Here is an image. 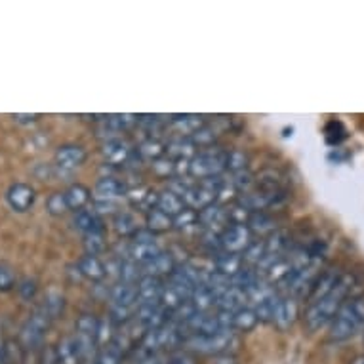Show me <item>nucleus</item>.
<instances>
[{
	"mask_svg": "<svg viewBox=\"0 0 364 364\" xmlns=\"http://www.w3.org/2000/svg\"><path fill=\"white\" fill-rule=\"evenodd\" d=\"M265 257V242L263 240H254L250 246H248V250L242 254V262L245 265H259L262 259Z\"/></svg>",
	"mask_w": 364,
	"mask_h": 364,
	"instance_id": "40",
	"label": "nucleus"
},
{
	"mask_svg": "<svg viewBox=\"0 0 364 364\" xmlns=\"http://www.w3.org/2000/svg\"><path fill=\"white\" fill-rule=\"evenodd\" d=\"M105 233H90L84 235V250L88 256H100L105 250Z\"/></svg>",
	"mask_w": 364,
	"mask_h": 364,
	"instance_id": "38",
	"label": "nucleus"
},
{
	"mask_svg": "<svg viewBox=\"0 0 364 364\" xmlns=\"http://www.w3.org/2000/svg\"><path fill=\"white\" fill-rule=\"evenodd\" d=\"M166 364H195V360L183 353V355H173V357H170L166 360Z\"/></svg>",
	"mask_w": 364,
	"mask_h": 364,
	"instance_id": "47",
	"label": "nucleus"
},
{
	"mask_svg": "<svg viewBox=\"0 0 364 364\" xmlns=\"http://www.w3.org/2000/svg\"><path fill=\"white\" fill-rule=\"evenodd\" d=\"M151 168L159 178H176V161L168 159V156H162L159 161L151 162Z\"/></svg>",
	"mask_w": 364,
	"mask_h": 364,
	"instance_id": "42",
	"label": "nucleus"
},
{
	"mask_svg": "<svg viewBox=\"0 0 364 364\" xmlns=\"http://www.w3.org/2000/svg\"><path fill=\"white\" fill-rule=\"evenodd\" d=\"M239 343L237 332L229 330V332H218V334L210 336H189L181 347H186L187 351L191 353H200V355L225 357V355H233Z\"/></svg>",
	"mask_w": 364,
	"mask_h": 364,
	"instance_id": "3",
	"label": "nucleus"
},
{
	"mask_svg": "<svg viewBox=\"0 0 364 364\" xmlns=\"http://www.w3.org/2000/svg\"><path fill=\"white\" fill-rule=\"evenodd\" d=\"M246 299V292L239 290V288H227L225 292H221L218 298H215V305L220 307V311H229V313H235V311H239L245 307Z\"/></svg>",
	"mask_w": 364,
	"mask_h": 364,
	"instance_id": "22",
	"label": "nucleus"
},
{
	"mask_svg": "<svg viewBox=\"0 0 364 364\" xmlns=\"http://www.w3.org/2000/svg\"><path fill=\"white\" fill-rule=\"evenodd\" d=\"M12 119L16 120V122H19V124H33V122H36V120L41 119V114H21V113H16L12 114Z\"/></svg>",
	"mask_w": 364,
	"mask_h": 364,
	"instance_id": "46",
	"label": "nucleus"
},
{
	"mask_svg": "<svg viewBox=\"0 0 364 364\" xmlns=\"http://www.w3.org/2000/svg\"><path fill=\"white\" fill-rule=\"evenodd\" d=\"M6 360V341L2 338V332H0V364H4Z\"/></svg>",
	"mask_w": 364,
	"mask_h": 364,
	"instance_id": "48",
	"label": "nucleus"
},
{
	"mask_svg": "<svg viewBox=\"0 0 364 364\" xmlns=\"http://www.w3.org/2000/svg\"><path fill=\"white\" fill-rule=\"evenodd\" d=\"M119 279H120V282L138 284V281L141 279V267H139L138 263H134L132 259H128V257H126L124 262H120Z\"/></svg>",
	"mask_w": 364,
	"mask_h": 364,
	"instance_id": "37",
	"label": "nucleus"
},
{
	"mask_svg": "<svg viewBox=\"0 0 364 364\" xmlns=\"http://www.w3.org/2000/svg\"><path fill=\"white\" fill-rule=\"evenodd\" d=\"M94 193H96L97 200H114V198L126 195V186L113 176H105L97 181Z\"/></svg>",
	"mask_w": 364,
	"mask_h": 364,
	"instance_id": "18",
	"label": "nucleus"
},
{
	"mask_svg": "<svg viewBox=\"0 0 364 364\" xmlns=\"http://www.w3.org/2000/svg\"><path fill=\"white\" fill-rule=\"evenodd\" d=\"M364 328V294L351 296L346 299V304L341 305L338 315L328 326L330 341L341 343L349 341L351 338Z\"/></svg>",
	"mask_w": 364,
	"mask_h": 364,
	"instance_id": "2",
	"label": "nucleus"
},
{
	"mask_svg": "<svg viewBox=\"0 0 364 364\" xmlns=\"http://www.w3.org/2000/svg\"><path fill=\"white\" fill-rule=\"evenodd\" d=\"M161 252V246L156 245V240H149V242H132L128 248V259H132L138 265L151 262L153 257Z\"/></svg>",
	"mask_w": 364,
	"mask_h": 364,
	"instance_id": "23",
	"label": "nucleus"
},
{
	"mask_svg": "<svg viewBox=\"0 0 364 364\" xmlns=\"http://www.w3.org/2000/svg\"><path fill=\"white\" fill-rule=\"evenodd\" d=\"M18 287V277L10 265L0 263V292H10Z\"/></svg>",
	"mask_w": 364,
	"mask_h": 364,
	"instance_id": "43",
	"label": "nucleus"
},
{
	"mask_svg": "<svg viewBox=\"0 0 364 364\" xmlns=\"http://www.w3.org/2000/svg\"><path fill=\"white\" fill-rule=\"evenodd\" d=\"M221 136V130L214 122H206V124L193 134L191 141L197 149H208V147H214V144L218 141V138Z\"/></svg>",
	"mask_w": 364,
	"mask_h": 364,
	"instance_id": "27",
	"label": "nucleus"
},
{
	"mask_svg": "<svg viewBox=\"0 0 364 364\" xmlns=\"http://www.w3.org/2000/svg\"><path fill=\"white\" fill-rule=\"evenodd\" d=\"M86 149H84L82 145L78 144H65L58 147L55 151V168L60 170V172L71 173L75 172L77 168H80L86 162Z\"/></svg>",
	"mask_w": 364,
	"mask_h": 364,
	"instance_id": "7",
	"label": "nucleus"
},
{
	"mask_svg": "<svg viewBox=\"0 0 364 364\" xmlns=\"http://www.w3.org/2000/svg\"><path fill=\"white\" fill-rule=\"evenodd\" d=\"M156 210H161L162 214L170 215V218H176L179 212L186 210V200L181 197H178L176 193L172 191H162L159 193V204H156Z\"/></svg>",
	"mask_w": 364,
	"mask_h": 364,
	"instance_id": "28",
	"label": "nucleus"
},
{
	"mask_svg": "<svg viewBox=\"0 0 364 364\" xmlns=\"http://www.w3.org/2000/svg\"><path fill=\"white\" fill-rule=\"evenodd\" d=\"M36 193L29 183H14L6 191V200L10 204V208L19 212V214H23V212L33 208Z\"/></svg>",
	"mask_w": 364,
	"mask_h": 364,
	"instance_id": "10",
	"label": "nucleus"
},
{
	"mask_svg": "<svg viewBox=\"0 0 364 364\" xmlns=\"http://www.w3.org/2000/svg\"><path fill=\"white\" fill-rule=\"evenodd\" d=\"M136 288H138V304H156L164 290V282L156 277H141Z\"/></svg>",
	"mask_w": 364,
	"mask_h": 364,
	"instance_id": "15",
	"label": "nucleus"
},
{
	"mask_svg": "<svg viewBox=\"0 0 364 364\" xmlns=\"http://www.w3.org/2000/svg\"><path fill=\"white\" fill-rule=\"evenodd\" d=\"M198 215V225H203L206 231H214L215 227H221L229 223L227 218V208L223 204H210L208 208L197 212Z\"/></svg>",
	"mask_w": 364,
	"mask_h": 364,
	"instance_id": "16",
	"label": "nucleus"
},
{
	"mask_svg": "<svg viewBox=\"0 0 364 364\" xmlns=\"http://www.w3.org/2000/svg\"><path fill=\"white\" fill-rule=\"evenodd\" d=\"M109 298H111L114 307L130 309L132 305L138 304V288H136V284H130V282H119V284H114L111 288Z\"/></svg>",
	"mask_w": 364,
	"mask_h": 364,
	"instance_id": "17",
	"label": "nucleus"
},
{
	"mask_svg": "<svg viewBox=\"0 0 364 364\" xmlns=\"http://www.w3.org/2000/svg\"><path fill=\"white\" fill-rule=\"evenodd\" d=\"M189 301H191V305L195 307L197 313H206L212 305H215V294L212 292V288L203 281L198 287H195Z\"/></svg>",
	"mask_w": 364,
	"mask_h": 364,
	"instance_id": "26",
	"label": "nucleus"
},
{
	"mask_svg": "<svg viewBox=\"0 0 364 364\" xmlns=\"http://www.w3.org/2000/svg\"><path fill=\"white\" fill-rule=\"evenodd\" d=\"M173 221V229H179V231H183V229H189V227L198 225V215L195 210L187 208L183 212H179L176 218H172Z\"/></svg>",
	"mask_w": 364,
	"mask_h": 364,
	"instance_id": "41",
	"label": "nucleus"
},
{
	"mask_svg": "<svg viewBox=\"0 0 364 364\" xmlns=\"http://www.w3.org/2000/svg\"><path fill=\"white\" fill-rule=\"evenodd\" d=\"M102 155L109 164L119 166V164H126V162L130 161L132 147L126 139H107V141L102 145Z\"/></svg>",
	"mask_w": 364,
	"mask_h": 364,
	"instance_id": "12",
	"label": "nucleus"
},
{
	"mask_svg": "<svg viewBox=\"0 0 364 364\" xmlns=\"http://www.w3.org/2000/svg\"><path fill=\"white\" fill-rule=\"evenodd\" d=\"M4 364H8V363H4Z\"/></svg>",
	"mask_w": 364,
	"mask_h": 364,
	"instance_id": "50",
	"label": "nucleus"
},
{
	"mask_svg": "<svg viewBox=\"0 0 364 364\" xmlns=\"http://www.w3.org/2000/svg\"><path fill=\"white\" fill-rule=\"evenodd\" d=\"M77 269L80 275L86 277V279L92 282L103 281L105 275H107V273H105V263H103L97 256H88V254L78 259Z\"/></svg>",
	"mask_w": 364,
	"mask_h": 364,
	"instance_id": "19",
	"label": "nucleus"
},
{
	"mask_svg": "<svg viewBox=\"0 0 364 364\" xmlns=\"http://www.w3.org/2000/svg\"><path fill=\"white\" fill-rule=\"evenodd\" d=\"M122 349L119 346H114L113 341L109 346L102 347L94 357V364H120L122 363Z\"/></svg>",
	"mask_w": 364,
	"mask_h": 364,
	"instance_id": "35",
	"label": "nucleus"
},
{
	"mask_svg": "<svg viewBox=\"0 0 364 364\" xmlns=\"http://www.w3.org/2000/svg\"><path fill=\"white\" fill-rule=\"evenodd\" d=\"M248 227H250L252 233H259V235H271L275 233L279 229V221L277 218L269 214V212H254L248 220Z\"/></svg>",
	"mask_w": 364,
	"mask_h": 364,
	"instance_id": "25",
	"label": "nucleus"
},
{
	"mask_svg": "<svg viewBox=\"0 0 364 364\" xmlns=\"http://www.w3.org/2000/svg\"><path fill=\"white\" fill-rule=\"evenodd\" d=\"M250 162V156L246 155L242 149H231L227 151V170L231 173L245 172Z\"/></svg>",
	"mask_w": 364,
	"mask_h": 364,
	"instance_id": "36",
	"label": "nucleus"
},
{
	"mask_svg": "<svg viewBox=\"0 0 364 364\" xmlns=\"http://www.w3.org/2000/svg\"><path fill=\"white\" fill-rule=\"evenodd\" d=\"M145 229L151 231L153 235L166 233V231L173 229V221L170 215L162 214L161 210L155 208L147 212V215H145Z\"/></svg>",
	"mask_w": 364,
	"mask_h": 364,
	"instance_id": "30",
	"label": "nucleus"
},
{
	"mask_svg": "<svg viewBox=\"0 0 364 364\" xmlns=\"http://www.w3.org/2000/svg\"><path fill=\"white\" fill-rule=\"evenodd\" d=\"M353 287H355V277L343 271L340 281L336 282V287L326 296L316 299L313 304H307L304 313L305 328L309 332H321V330L328 328L341 305L346 304L347 298H351Z\"/></svg>",
	"mask_w": 364,
	"mask_h": 364,
	"instance_id": "1",
	"label": "nucleus"
},
{
	"mask_svg": "<svg viewBox=\"0 0 364 364\" xmlns=\"http://www.w3.org/2000/svg\"><path fill=\"white\" fill-rule=\"evenodd\" d=\"M114 210H117L114 200H96V204H94V212H96L100 218H102L103 214H114Z\"/></svg>",
	"mask_w": 364,
	"mask_h": 364,
	"instance_id": "45",
	"label": "nucleus"
},
{
	"mask_svg": "<svg viewBox=\"0 0 364 364\" xmlns=\"http://www.w3.org/2000/svg\"><path fill=\"white\" fill-rule=\"evenodd\" d=\"M139 267H141V277H156V279H162V277L172 275L176 262H173V256L170 252L161 250L151 262L144 263Z\"/></svg>",
	"mask_w": 364,
	"mask_h": 364,
	"instance_id": "11",
	"label": "nucleus"
},
{
	"mask_svg": "<svg viewBox=\"0 0 364 364\" xmlns=\"http://www.w3.org/2000/svg\"><path fill=\"white\" fill-rule=\"evenodd\" d=\"M41 307L46 311L50 318L54 321V318H58L60 315H63V311H65V298H63L60 292H48L46 294V298H44V301L41 304Z\"/></svg>",
	"mask_w": 364,
	"mask_h": 364,
	"instance_id": "34",
	"label": "nucleus"
},
{
	"mask_svg": "<svg viewBox=\"0 0 364 364\" xmlns=\"http://www.w3.org/2000/svg\"><path fill=\"white\" fill-rule=\"evenodd\" d=\"M52 318L48 313L42 309L41 305L36 307L25 321L21 330H19V347L23 353H36L44 349V340L48 334Z\"/></svg>",
	"mask_w": 364,
	"mask_h": 364,
	"instance_id": "4",
	"label": "nucleus"
},
{
	"mask_svg": "<svg viewBox=\"0 0 364 364\" xmlns=\"http://www.w3.org/2000/svg\"><path fill=\"white\" fill-rule=\"evenodd\" d=\"M242 267H245V262H242V256H239V254L221 252L220 256L214 259V271L220 273V275L227 277V279H233Z\"/></svg>",
	"mask_w": 364,
	"mask_h": 364,
	"instance_id": "20",
	"label": "nucleus"
},
{
	"mask_svg": "<svg viewBox=\"0 0 364 364\" xmlns=\"http://www.w3.org/2000/svg\"><path fill=\"white\" fill-rule=\"evenodd\" d=\"M113 229L119 237H134L139 231L138 218L130 212H117L113 218Z\"/></svg>",
	"mask_w": 364,
	"mask_h": 364,
	"instance_id": "29",
	"label": "nucleus"
},
{
	"mask_svg": "<svg viewBox=\"0 0 364 364\" xmlns=\"http://www.w3.org/2000/svg\"><path fill=\"white\" fill-rule=\"evenodd\" d=\"M63 195H65L67 206L73 212L82 210L90 203V198H92V191L86 186H82V183H73V186H69L63 191Z\"/></svg>",
	"mask_w": 364,
	"mask_h": 364,
	"instance_id": "24",
	"label": "nucleus"
},
{
	"mask_svg": "<svg viewBox=\"0 0 364 364\" xmlns=\"http://www.w3.org/2000/svg\"><path fill=\"white\" fill-rule=\"evenodd\" d=\"M130 204L134 208L138 210H144L145 214L151 212V210L156 208V204H159V193L153 191L151 187L147 186H139V187H134V189H126V195H124Z\"/></svg>",
	"mask_w": 364,
	"mask_h": 364,
	"instance_id": "13",
	"label": "nucleus"
},
{
	"mask_svg": "<svg viewBox=\"0 0 364 364\" xmlns=\"http://www.w3.org/2000/svg\"><path fill=\"white\" fill-rule=\"evenodd\" d=\"M195 155L197 147L189 138H176L166 144V156L172 161H191Z\"/></svg>",
	"mask_w": 364,
	"mask_h": 364,
	"instance_id": "21",
	"label": "nucleus"
},
{
	"mask_svg": "<svg viewBox=\"0 0 364 364\" xmlns=\"http://www.w3.org/2000/svg\"><path fill=\"white\" fill-rule=\"evenodd\" d=\"M254 242V233L248 225H227L220 233V248L227 254H239L242 256L248 246Z\"/></svg>",
	"mask_w": 364,
	"mask_h": 364,
	"instance_id": "6",
	"label": "nucleus"
},
{
	"mask_svg": "<svg viewBox=\"0 0 364 364\" xmlns=\"http://www.w3.org/2000/svg\"><path fill=\"white\" fill-rule=\"evenodd\" d=\"M208 120L204 119L203 114H172L170 119H168V128L173 130L178 134V138H191L193 134L197 130H200L204 124H206Z\"/></svg>",
	"mask_w": 364,
	"mask_h": 364,
	"instance_id": "9",
	"label": "nucleus"
},
{
	"mask_svg": "<svg viewBox=\"0 0 364 364\" xmlns=\"http://www.w3.org/2000/svg\"><path fill=\"white\" fill-rule=\"evenodd\" d=\"M138 153L141 159H145V161L155 162L159 161V159H162V156H166V144L156 138H147L145 141L139 144Z\"/></svg>",
	"mask_w": 364,
	"mask_h": 364,
	"instance_id": "32",
	"label": "nucleus"
},
{
	"mask_svg": "<svg viewBox=\"0 0 364 364\" xmlns=\"http://www.w3.org/2000/svg\"><path fill=\"white\" fill-rule=\"evenodd\" d=\"M73 227L80 231L82 235L90 233H105V227H103V220L100 215L92 210H78L73 215Z\"/></svg>",
	"mask_w": 364,
	"mask_h": 364,
	"instance_id": "14",
	"label": "nucleus"
},
{
	"mask_svg": "<svg viewBox=\"0 0 364 364\" xmlns=\"http://www.w3.org/2000/svg\"><path fill=\"white\" fill-rule=\"evenodd\" d=\"M349 364H364V355H360V357H357L355 360H351Z\"/></svg>",
	"mask_w": 364,
	"mask_h": 364,
	"instance_id": "49",
	"label": "nucleus"
},
{
	"mask_svg": "<svg viewBox=\"0 0 364 364\" xmlns=\"http://www.w3.org/2000/svg\"><path fill=\"white\" fill-rule=\"evenodd\" d=\"M227 151L221 147H208V149L198 151L197 155L189 161V178L195 179H210L218 178L227 170Z\"/></svg>",
	"mask_w": 364,
	"mask_h": 364,
	"instance_id": "5",
	"label": "nucleus"
},
{
	"mask_svg": "<svg viewBox=\"0 0 364 364\" xmlns=\"http://www.w3.org/2000/svg\"><path fill=\"white\" fill-rule=\"evenodd\" d=\"M256 326L257 316L252 307H242L233 313V332H250Z\"/></svg>",
	"mask_w": 364,
	"mask_h": 364,
	"instance_id": "33",
	"label": "nucleus"
},
{
	"mask_svg": "<svg viewBox=\"0 0 364 364\" xmlns=\"http://www.w3.org/2000/svg\"><path fill=\"white\" fill-rule=\"evenodd\" d=\"M46 210H48L50 215H63L69 212V206H67L65 195L63 191L52 193L48 198H46Z\"/></svg>",
	"mask_w": 364,
	"mask_h": 364,
	"instance_id": "39",
	"label": "nucleus"
},
{
	"mask_svg": "<svg viewBox=\"0 0 364 364\" xmlns=\"http://www.w3.org/2000/svg\"><path fill=\"white\" fill-rule=\"evenodd\" d=\"M279 298H281V296L277 292H273L254 304V313H256L257 316V323H273V315H275Z\"/></svg>",
	"mask_w": 364,
	"mask_h": 364,
	"instance_id": "31",
	"label": "nucleus"
},
{
	"mask_svg": "<svg viewBox=\"0 0 364 364\" xmlns=\"http://www.w3.org/2000/svg\"><path fill=\"white\" fill-rule=\"evenodd\" d=\"M298 315V299L290 298V296H281V298H279V304H277L275 315H273V326H275L279 332H287L288 328H292V324L296 323Z\"/></svg>",
	"mask_w": 364,
	"mask_h": 364,
	"instance_id": "8",
	"label": "nucleus"
},
{
	"mask_svg": "<svg viewBox=\"0 0 364 364\" xmlns=\"http://www.w3.org/2000/svg\"><path fill=\"white\" fill-rule=\"evenodd\" d=\"M16 288H18V292L21 298L31 301V299L36 296V292H38V282H36L35 279H31V277H25L21 281H18V287Z\"/></svg>",
	"mask_w": 364,
	"mask_h": 364,
	"instance_id": "44",
	"label": "nucleus"
}]
</instances>
